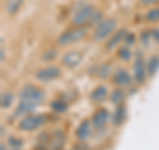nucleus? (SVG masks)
Returning a JSON list of instances; mask_svg holds the SVG:
<instances>
[{
    "label": "nucleus",
    "mask_w": 159,
    "mask_h": 150,
    "mask_svg": "<svg viewBox=\"0 0 159 150\" xmlns=\"http://www.w3.org/2000/svg\"><path fill=\"white\" fill-rule=\"evenodd\" d=\"M105 19L103 13L96 8L92 4L82 3L76 11L72 17V24L73 27H90V26H97L99 21Z\"/></svg>",
    "instance_id": "nucleus-1"
},
{
    "label": "nucleus",
    "mask_w": 159,
    "mask_h": 150,
    "mask_svg": "<svg viewBox=\"0 0 159 150\" xmlns=\"http://www.w3.org/2000/svg\"><path fill=\"white\" fill-rule=\"evenodd\" d=\"M19 98H20V101H24L27 104L39 106V105H41L44 102V100H45V92H44L41 88L28 84L20 91Z\"/></svg>",
    "instance_id": "nucleus-2"
},
{
    "label": "nucleus",
    "mask_w": 159,
    "mask_h": 150,
    "mask_svg": "<svg viewBox=\"0 0 159 150\" xmlns=\"http://www.w3.org/2000/svg\"><path fill=\"white\" fill-rule=\"evenodd\" d=\"M117 31V20L114 17H106L102 21H99L93 32L94 41H105L106 39H110V36Z\"/></svg>",
    "instance_id": "nucleus-3"
},
{
    "label": "nucleus",
    "mask_w": 159,
    "mask_h": 150,
    "mask_svg": "<svg viewBox=\"0 0 159 150\" xmlns=\"http://www.w3.org/2000/svg\"><path fill=\"white\" fill-rule=\"evenodd\" d=\"M88 36V28L85 27H73L70 29H66L65 32H62L57 39L58 45L61 47H66L70 44L78 43L84 40Z\"/></svg>",
    "instance_id": "nucleus-4"
},
{
    "label": "nucleus",
    "mask_w": 159,
    "mask_h": 150,
    "mask_svg": "<svg viewBox=\"0 0 159 150\" xmlns=\"http://www.w3.org/2000/svg\"><path fill=\"white\" fill-rule=\"evenodd\" d=\"M48 121V117L45 114H27L24 116L17 124V128L21 132H33L39 128L44 126Z\"/></svg>",
    "instance_id": "nucleus-5"
},
{
    "label": "nucleus",
    "mask_w": 159,
    "mask_h": 150,
    "mask_svg": "<svg viewBox=\"0 0 159 150\" xmlns=\"http://www.w3.org/2000/svg\"><path fill=\"white\" fill-rule=\"evenodd\" d=\"M61 76V69L57 65H47L44 68H40L34 73V78L41 82H51L54 80L60 78Z\"/></svg>",
    "instance_id": "nucleus-6"
},
{
    "label": "nucleus",
    "mask_w": 159,
    "mask_h": 150,
    "mask_svg": "<svg viewBox=\"0 0 159 150\" xmlns=\"http://www.w3.org/2000/svg\"><path fill=\"white\" fill-rule=\"evenodd\" d=\"M147 73V63L141 54V52H137L135 59H134V69H133V77L138 84H143L146 81Z\"/></svg>",
    "instance_id": "nucleus-7"
},
{
    "label": "nucleus",
    "mask_w": 159,
    "mask_h": 150,
    "mask_svg": "<svg viewBox=\"0 0 159 150\" xmlns=\"http://www.w3.org/2000/svg\"><path fill=\"white\" fill-rule=\"evenodd\" d=\"M111 81H113L114 85H117L118 88H127V87H130V85H131L133 78H131L130 73H129L126 69L119 68V69H117V71L113 73Z\"/></svg>",
    "instance_id": "nucleus-8"
},
{
    "label": "nucleus",
    "mask_w": 159,
    "mask_h": 150,
    "mask_svg": "<svg viewBox=\"0 0 159 150\" xmlns=\"http://www.w3.org/2000/svg\"><path fill=\"white\" fill-rule=\"evenodd\" d=\"M82 59H84V56L80 51H69L62 56L61 64L69 69H73L82 63Z\"/></svg>",
    "instance_id": "nucleus-9"
},
{
    "label": "nucleus",
    "mask_w": 159,
    "mask_h": 150,
    "mask_svg": "<svg viewBox=\"0 0 159 150\" xmlns=\"http://www.w3.org/2000/svg\"><path fill=\"white\" fill-rule=\"evenodd\" d=\"M93 122L90 120H84V121L80 122V125L76 129V137L80 141H86V139L90 138L92 133H93Z\"/></svg>",
    "instance_id": "nucleus-10"
},
{
    "label": "nucleus",
    "mask_w": 159,
    "mask_h": 150,
    "mask_svg": "<svg viewBox=\"0 0 159 150\" xmlns=\"http://www.w3.org/2000/svg\"><path fill=\"white\" fill-rule=\"evenodd\" d=\"M109 120H110V113H109L106 109L101 108L93 114L92 122H93V126L96 129H102L107 124Z\"/></svg>",
    "instance_id": "nucleus-11"
},
{
    "label": "nucleus",
    "mask_w": 159,
    "mask_h": 150,
    "mask_svg": "<svg viewBox=\"0 0 159 150\" xmlns=\"http://www.w3.org/2000/svg\"><path fill=\"white\" fill-rule=\"evenodd\" d=\"M126 33H127L126 29H119V31L114 32L110 36V39L107 40V43H106V49L107 51H113V49L118 48L122 43H125Z\"/></svg>",
    "instance_id": "nucleus-12"
},
{
    "label": "nucleus",
    "mask_w": 159,
    "mask_h": 150,
    "mask_svg": "<svg viewBox=\"0 0 159 150\" xmlns=\"http://www.w3.org/2000/svg\"><path fill=\"white\" fill-rule=\"evenodd\" d=\"M107 88L105 85H98L90 93V100L93 102H103L107 98Z\"/></svg>",
    "instance_id": "nucleus-13"
},
{
    "label": "nucleus",
    "mask_w": 159,
    "mask_h": 150,
    "mask_svg": "<svg viewBox=\"0 0 159 150\" xmlns=\"http://www.w3.org/2000/svg\"><path fill=\"white\" fill-rule=\"evenodd\" d=\"M125 116H126V109H125V106H123L122 104H121V105H117L116 112H114L113 116H111L113 124L116 125V126H119V125H122L123 120H125Z\"/></svg>",
    "instance_id": "nucleus-14"
},
{
    "label": "nucleus",
    "mask_w": 159,
    "mask_h": 150,
    "mask_svg": "<svg viewBox=\"0 0 159 150\" xmlns=\"http://www.w3.org/2000/svg\"><path fill=\"white\" fill-rule=\"evenodd\" d=\"M23 4L24 0H6V11L8 15H16Z\"/></svg>",
    "instance_id": "nucleus-15"
},
{
    "label": "nucleus",
    "mask_w": 159,
    "mask_h": 150,
    "mask_svg": "<svg viewBox=\"0 0 159 150\" xmlns=\"http://www.w3.org/2000/svg\"><path fill=\"white\" fill-rule=\"evenodd\" d=\"M159 69V56L158 54H154V56L150 57V60H148L147 63V73L148 76H154Z\"/></svg>",
    "instance_id": "nucleus-16"
},
{
    "label": "nucleus",
    "mask_w": 159,
    "mask_h": 150,
    "mask_svg": "<svg viewBox=\"0 0 159 150\" xmlns=\"http://www.w3.org/2000/svg\"><path fill=\"white\" fill-rule=\"evenodd\" d=\"M125 100V92L122 88H116L110 94V101L114 105H121L122 101Z\"/></svg>",
    "instance_id": "nucleus-17"
},
{
    "label": "nucleus",
    "mask_w": 159,
    "mask_h": 150,
    "mask_svg": "<svg viewBox=\"0 0 159 150\" xmlns=\"http://www.w3.org/2000/svg\"><path fill=\"white\" fill-rule=\"evenodd\" d=\"M15 100V96L12 92H4L2 93V97H0V105H2V109H8L12 105Z\"/></svg>",
    "instance_id": "nucleus-18"
},
{
    "label": "nucleus",
    "mask_w": 159,
    "mask_h": 150,
    "mask_svg": "<svg viewBox=\"0 0 159 150\" xmlns=\"http://www.w3.org/2000/svg\"><path fill=\"white\" fill-rule=\"evenodd\" d=\"M145 20L147 23H159V7L150 8L145 15Z\"/></svg>",
    "instance_id": "nucleus-19"
},
{
    "label": "nucleus",
    "mask_w": 159,
    "mask_h": 150,
    "mask_svg": "<svg viewBox=\"0 0 159 150\" xmlns=\"http://www.w3.org/2000/svg\"><path fill=\"white\" fill-rule=\"evenodd\" d=\"M51 106H52L53 110H56L58 113H62V112H66L68 110L69 105H68L66 101H64V100H56V101L52 102Z\"/></svg>",
    "instance_id": "nucleus-20"
},
{
    "label": "nucleus",
    "mask_w": 159,
    "mask_h": 150,
    "mask_svg": "<svg viewBox=\"0 0 159 150\" xmlns=\"http://www.w3.org/2000/svg\"><path fill=\"white\" fill-rule=\"evenodd\" d=\"M118 57L122 60V61H129L133 57V52L129 49V47H121L118 49Z\"/></svg>",
    "instance_id": "nucleus-21"
},
{
    "label": "nucleus",
    "mask_w": 159,
    "mask_h": 150,
    "mask_svg": "<svg viewBox=\"0 0 159 150\" xmlns=\"http://www.w3.org/2000/svg\"><path fill=\"white\" fill-rule=\"evenodd\" d=\"M8 143H9V146H11L12 149H19L20 150V148L23 146V139H20L17 137H11L9 138V141H8Z\"/></svg>",
    "instance_id": "nucleus-22"
},
{
    "label": "nucleus",
    "mask_w": 159,
    "mask_h": 150,
    "mask_svg": "<svg viewBox=\"0 0 159 150\" xmlns=\"http://www.w3.org/2000/svg\"><path fill=\"white\" fill-rule=\"evenodd\" d=\"M111 72V69H110V65L109 64H103V65L99 68V72H98V76L99 77H102V78H106L109 74H110Z\"/></svg>",
    "instance_id": "nucleus-23"
},
{
    "label": "nucleus",
    "mask_w": 159,
    "mask_h": 150,
    "mask_svg": "<svg viewBox=\"0 0 159 150\" xmlns=\"http://www.w3.org/2000/svg\"><path fill=\"white\" fill-rule=\"evenodd\" d=\"M125 44H126L127 47H130V45H133V44H135V35L127 32L126 36H125Z\"/></svg>",
    "instance_id": "nucleus-24"
},
{
    "label": "nucleus",
    "mask_w": 159,
    "mask_h": 150,
    "mask_svg": "<svg viewBox=\"0 0 159 150\" xmlns=\"http://www.w3.org/2000/svg\"><path fill=\"white\" fill-rule=\"evenodd\" d=\"M151 37H152V41L159 43V29H152L151 31Z\"/></svg>",
    "instance_id": "nucleus-25"
},
{
    "label": "nucleus",
    "mask_w": 159,
    "mask_h": 150,
    "mask_svg": "<svg viewBox=\"0 0 159 150\" xmlns=\"http://www.w3.org/2000/svg\"><path fill=\"white\" fill-rule=\"evenodd\" d=\"M143 6H152V4H155L158 0H139Z\"/></svg>",
    "instance_id": "nucleus-26"
},
{
    "label": "nucleus",
    "mask_w": 159,
    "mask_h": 150,
    "mask_svg": "<svg viewBox=\"0 0 159 150\" xmlns=\"http://www.w3.org/2000/svg\"><path fill=\"white\" fill-rule=\"evenodd\" d=\"M2 61H4V49L2 48Z\"/></svg>",
    "instance_id": "nucleus-27"
},
{
    "label": "nucleus",
    "mask_w": 159,
    "mask_h": 150,
    "mask_svg": "<svg viewBox=\"0 0 159 150\" xmlns=\"http://www.w3.org/2000/svg\"><path fill=\"white\" fill-rule=\"evenodd\" d=\"M2 150H7V148L4 145H2ZM12 150H19V149H12Z\"/></svg>",
    "instance_id": "nucleus-28"
}]
</instances>
